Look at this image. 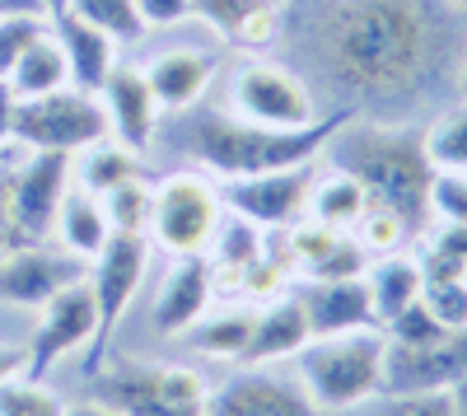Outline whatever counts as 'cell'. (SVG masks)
Listing matches in <instances>:
<instances>
[{"label":"cell","instance_id":"23","mask_svg":"<svg viewBox=\"0 0 467 416\" xmlns=\"http://www.w3.org/2000/svg\"><path fill=\"white\" fill-rule=\"evenodd\" d=\"M52 239H57L61 253H70L75 262H85V267H89V262L108 248V239H112V224L103 215V202L70 182V192H66V202L57 211V224H52Z\"/></svg>","mask_w":467,"mask_h":416},{"label":"cell","instance_id":"6","mask_svg":"<svg viewBox=\"0 0 467 416\" xmlns=\"http://www.w3.org/2000/svg\"><path fill=\"white\" fill-rule=\"evenodd\" d=\"M224 220L220 178L202 169H173L154 182L150 197V248L169 257H202Z\"/></svg>","mask_w":467,"mask_h":416},{"label":"cell","instance_id":"38","mask_svg":"<svg viewBox=\"0 0 467 416\" xmlns=\"http://www.w3.org/2000/svg\"><path fill=\"white\" fill-rule=\"evenodd\" d=\"M379 416H458L449 393H416V398H379Z\"/></svg>","mask_w":467,"mask_h":416},{"label":"cell","instance_id":"5","mask_svg":"<svg viewBox=\"0 0 467 416\" xmlns=\"http://www.w3.org/2000/svg\"><path fill=\"white\" fill-rule=\"evenodd\" d=\"M89 380V398L127 416H206L211 398L206 374L173 360H103Z\"/></svg>","mask_w":467,"mask_h":416},{"label":"cell","instance_id":"14","mask_svg":"<svg viewBox=\"0 0 467 416\" xmlns=\"http://www.w3.org/2000/svg\"><path fill=\"white\" fill-rule=\"evenodd\" d=\"M314 178H318V164L257 173V178H229V182H220V197H224V211L253 220L266 234H276V230H285V224L304 220Z\"/></svg>","mask_w":467,"mask_h":416},{"label":"cell","instance_id":"11","mask_svg":"<svg viewBox=\"0 0 467 416\" xmlns=\"http://www.w3.org/2000/svg\"><path fill=\"white\" fill-rule=\"evenodd\" d=\"M150 257H154V248H150L145 234H112L108 248L89 262L85 276H89L94 305H99V351H94V360H89L85 374H94L108 360L117 323L127 318V309L136 305V295H140V286L150 276Z\"/></svg>","mask_w":467,"mask_h":416},{"label":"cell","instance_id":"29","mask_svg":"<svg viewBox=\"0 0 467 416\" xmlns=\"http://www.w3.org/2000/svg\"><path fill=\"white\" fill-rule=\"evenodd\" d=\"M5 85L15 89V99H43V94H57V89L70 85L66 52H61V43H57L52 24H47V33L37 37V43L15 61V70H10V80H5Z\"/></svg>","mask_w":467,"mask_h":416},{"label":"cell","instance_id":"24","mask_svg":"<svg viewBox=\"0 0 467 416\" xmlns=\"http://www.w3.org/2000/svg\"><path fill=\"white\" fill-rule=\"evenodd\" d=\"M262 253H266V230H257V224L244 220V215L224 211L220 230H215V239H211V248H206L211 276H215V295L224 290V295L234 299V290H239L244 272L253 267Z\"/></svg>","mask_w":467,"mask_h":416},{"label":"cell","instance_id":"48","mask_svg":"<svg viewBox=\"0 0 467 416\" xmlns=\"http://www.w3.org/2000/svg\"><path fill=\"white\" fill-rule=\"evenodd\" d=\"M449 5H453L458 15H467V0H449Z\"/></svg>","mask_w":467,"mask_h":416},{"label":"cell","instance_id":"47","mask_svg":"<svg viewBox=\"0 0 467 416\" xmlns=\"http://www.w3.org/2000/svg\"><path fill=\"white\" fill-rule=\"evenodd\" d=\"M43 5H47V19H52V15H61V10H66V0H43Z\"/></svg>","mask_w":467,"mask_h":416},{"label":"cell","instance_id":"20","mask_svg":"<svg viewBox=\"0 0 467 416\" xmlns=\"http://www.w3.org/2000/svg\"><path fill=\"white\" fill-rule=\"evenodd\" d=\"M290 290L304 305V318H308V332L314 337H341V332L379 328L365 276H356V281H295Z\"/></svg>","mask_w":467,"mask_h":416},{"label":"cell","instance_id":"46","mask_svg":"<svg viewBox=\"0 0 467 416\" xmlns=\"http://www.w3.org/2000/svg\"><path fill=\"white\" fill-rule=\"evenodd\" d=\"M453 94H458V99H467V57H462V66H458V80H453Z\"/></svg>","mask_w":467,"mask_h":416},{"label":"cell","instance_id":"3","mask_svg":"<svg viewBox=\"0 0 467 416\" xmlns=\"http://www.w3.org/2000/svg\"><path fill=\"white\" fill-rule=\"evenodd\" d=\"M323 160L356 178L374 206L398 211L411 224L416 239L435 224V211H431L435 164H431V155H425V136L416 127L350 118L327 140Z\"/></svg>","mask_w":467,"mask_h":416},{"label":"cell","instance_id":"19","mask_svg":"<svg viewBox=\"0 0 467 416\" xmlns=\"http://www.w3.org/2000/svg\"><path fill=\"white\" fill-rule=\"evenodd\" d=\"M187 19L206 24L220 43L244 47L248 57H266L271 43H281L285 5L276 0H192Z\"/></svg>","mask_w":467,"mask_h":416},{"label":"cell","instance_id":"26","mask_svg":"<svg viewBox=\"0 0 467 416\" xmlns=\"http://www.w3.org/2000/svg\"><path fill=\"white\" fill-rule=\"evenodd\" d=\"M365 206H369V197H365V187L350 178V173H341V169H318V178H314V187H308V220H318V224H327V230H341V234H350L356 230V220L365 215Z\"/></svg>","mask_w":467,"mask_h":416},{"label":"cell","instance_id":"28","mask_svg":"<svg viewBox=\"0 0 467 416\" xmlns=\"http://www.w3.org/2000/svg\"><path fill=\"white\" fill-rule=\"evenodd\" d=\"M131 178H145V155H136V150H127L112 136L94 140L89 150L75 155V187H85V192H94V197L112 192V187H122Z\"/></svg>","mask_w":467,"mask_h":416},{"label":"cell","instance_id":"15","mask_svg":"<svg viewBox=\"0 0 467 416\" xmlns=\"http://www.w3.org/2000/svg\"><path fill=\"white\" fill-rule=\"evenodd\" d=\"M89 267L52 244H10L0 253V305L10 309H43L47 299L80 281Z\"/></svg>","mask_w":467,"mask_h":416},{"label":"cell","instance_id":"32","mask_svg":"<svg viewBox=\"0 0 467 416\" xmlns=\"http://www.w3.org/2000/svg\"><path fill=\"white\" fill-rule=\"evenodd\" d=\"M350 239H356L365 253H369V262L374 257H388V253H407L411 248V224L398 215V211H388V206H365V215L356 220V230H350Z\"/></svg>","mask_w":467,"mask_h":416},{"label":"cell","instance_id":"18","mask_svg":"<svg viewBox=\"0 0 467 416\" xmlns=\"http://www.w3.org/2000/svg\"><path fill=\"white\" fill-rule=\"evenodd\" d=\"M215 305V276H211V262L202 257H173V267L160 281V295H154V309L150 323L160 337H182L192 332Z\"/></svg>","mask_w":467,"mask_h":416},{"label":"cell","instance_id":"17","mask_svg":"<svg viewBox=\"0 0 467 416\" xmlns=\"http://www.w3.org/2000/svg\"><path fill=\"white\" fill-rule=\"evenodd\" d=\"M140 70H145L154 99H160V108H164V118H173V112H187V108L206 103L215 75H220V57L211 47L178 43V47L154 52Z\"/></svg>","mask_w":467,"mask_h":416},{"label":"cell","instance_id":"37","mask_svg":"<svg viewBox=\"0 0 467 416\" xmlns=\"http://www.w3.org/2000/svg\"><path fill=\"white\" fill-rule=\"evenodd\" d=\"M431 211H435V220L467 224V173H435Z\"/></svg>","mask_w":467,"mask_h":416},{"label":"cell","instance_id":"45","mask_svg":"<svg viewBox=\"0 0 467 416\" xmlns=\"http://www.w3.org/2000/svg\"><path fill=\"white\" fill-rule=\"evenodd\" d=\"M449 398H453V411H458V416H467V380H462V384H458Z\"/></svg>","mask_w":467,"mask_h":416},{"label":"cell","instance_id":"41","mask_svg":"<svg viewBox=\"0 0 467 416\" xmlns=\"http://www.w3.org/2000/svg\"><path fill=\"white\" fill-rule=\"evenodd\" d=\"M15 108H19V99H15V89L0 80V150L10 145V131H15Z\"/></svg>","mask_w":467,"mask_h":416},{"label":"cell","instance_id":"2","mask_svg":"<svg viewBox=\"0 0 467 416\" xmlns=\"http://www.w3.org/2000/svg\"><path fill=\"white\" fill-rule=\"evenodd\" d=\"M350 118H356L350 108H327L308 127H262L248 118H234V112L187 108V112H173V127H160V140H169L178 155H187L192 169L229 182V178H257V173L318 164L327 140Z\"/></svg>","mask_w":467,"mask_h":416},{"label":"cell","instance_id":"42","mask_svg":"<svg viewBox=\"0 0 467 416\" xmlns=\"http://www.w3.org/2000/svg\"><path fill=\"white\" fill-rule=\"evenodd\" d=\"M66 416H127V411H117L99 398H85V402H66Z\"/></svg>","mask_w":467,"mask_h":416},{"label":"cell","instance_id":"27","mask_svg":"<svg viewBox=\"0 0 467 416\" xmlns=\"http://www.w3.org/2000/svg\"><path fill=\"white\" fill-rule=\"evenodd\" d=\"M253 323H257V305H244V299H234L229 309L206 314L197 328H192V347H197L206 360H220V365L234 369V365L244 360V351H248Z\"/></svg>","mask_w":467,"mask_h":416},{"label":"cell","instance_id":"8","mask_svg":"<svg viewBox=\"0 0 467 416\" xmlns=\"http://www.w3.org/2000/svg\"><path fill=\"white\" fill-rule=\"evenodd\" d=\"M103 136H108V118H103L99 94L66 85V89L43 94V99H19L10 145L15 150H61V155H80V150H89Z\"/></svg>","mask_w":467,"mask_h":416},{"label":"cell","instance_id":"43","mask_svg":"<svg viewBox=\"0 0 467 416\" xmlns=\"http://www.w3.org/2000/svg\"><path fill=\"white\" fill-rule=\"evenodd\" d=\"M0 15H37V19H47V5L43 0H0Z\"/></svg>","mask_w":467,"mask_h":416},{"label":"cell","instance_id":"1","mask_svg":"<svg viewBox=\"0 0 467 416\" xmlns=\"http://www.w3.org/2000/svg\"><path fill=\"white\" fill-rule=\"evenodd\" d=\"M449 0H290L281 43H295V70L308 85L369 122H407L467 57ZM314 89V94H318Z\"/></svg>","mask_w":467,"mask_h":416},{"label":"cell","instance_id":"10","mask_svg":"<svg viewBox=\"0 0 467 416\" xmlns=\"http://www.w3.org/2000/svg\"><path fill=\"white\" fill-rule=\"evenodd\" d=\"M28 380H47V369L80 356L85 369L99 351V305H94V290H89V276L61 286L43 309H37V323H33V337H28Z\"/></svg>","mask_w":467,"mask_h":416},{"label":"cell","instance_id":"33","mask_svg":"<svg viewBox=\"0 0 467 416\" xmlns=\"http://www.w3.org/2000/svg\"><path fill=\"white\" fill-rule=\"evenodd\" d=\"M150 197H154L150 173L103 192L99 202H103V215L112 224V234H150Z\"/></svg>","mask_w":467,"mask_h":416},{"label":"cell","instance_id":"21","mask_svg":"<svg viewBox=\"0 0 467 416\" xmlns=\"http://www.w3.org/2000/svg\"><path fill=\"white\" fill-rule=\"evenodd\" d=\"M308 342H314V332H308L304 305L295 299V290H285L276 299H266V305H257V323H253L248 351L239 365H285Z\"/></svg>","mask_w":467,"mask_h":416},{"label":"cell","instance_id":"44","mask_svg":"<svg viewBox=\"0 0 467 416\" xmlns=\"http://www.w3.org/2000/svg\"><path fill=\"white\" fill-rule=\"evenodd\" d=\"M10 248V211H5V178H0V253Z\"/></svg>","mask_w":467,"mask_h":416},{"label":"cell","instance_id":"31","mask_svg":"<svg viewBox=\"0 0 467 416\" xmlns=\"http://www.w3.org/2000/svg\"><path fill=\"white\" fill-rule=\"evenodd\" d=\"M66 10L75 19H85L89 28L108 33L117 47H122V43H140V37L150 33L140 10H136V0H66Z\"/></svg>","mask_w":467,"mask_h":416},{"label":"cell","instance_id":"22","mask_svg":"<svg viewBox=\"0 0 467 416\" xmlns=\"http://www.w3.org/2000/svg\"><path fill=\"white\" fill-rule=\"evenodd\" d=\"M47 24H52L57 43H61V52H66L70 85H75V89H85V94H99L103 80H108V70L117 66V43H112L108 33L89 28L85 19H75L70 10L52 15Z\"/></svg>","mask_w":467,"mask_h":416},{"label":"cell","instance_id":"4","mask_svg":"<svg viewBox=\"0 0 467 416\" xmlns=\"http://www.w3.org/2000/svg\"><path fill=\"white\" fill-rule=\"evenodd\" d=\"M383 351H388L383 328L314 337V342L295 356V380L318 402L323 416L360 411V407L383 398Z\"/></svg>","mask_w":467,"mask_h":416},{"label":"cell","instance_id":"9","mask_svg":"<svg viewBox=\"0 0 467 416\" xmlns=\"http://www.w3.org/2000/svg\"><path fill=\"white\" fill-rule=\"evenodd\" d=\"M75 182V155L61 150H24L15 173H5L10 244H52L57 211Z\"/></svg>","mask_w":467,"mask_h":416},{"label":"cell","instance_id":"39","mask_svg":"<svg viewBox=\"0 0 467 416\" xmlns=\"http://www.w3.org/2000/svg\"><path fill=\"white\" fill-rule=\"evenodd\" d=\"M145 28H178L192 10V0H136Z\"/></svg>","mask_w":467,"mask_h":416},{"label":"cell","instance_id":"35","mask_svg":"<svg viewBox=\"0 0 467 416\" xmlns=\"http://www.w3.org/2000/svg\"><path fill=\"white\" fill-rule=\"evenodd\" d=\"M420 305L440 328H467V276H440L420 286Z\"/></svg>","mask_w":467,"mask_h":416},{"label":"cell","instance_id":"16","mask_svg":"<svg viewBox=\"0 0 467 416\" xmlns=\"http://www.w3.org/2000/svg\"><path fill=\"white\" fill-rule=\"evenodd\" d=\"M99 103H103V118H108V136L122 140L136 155H150L160 145V127H164V108L154 99L145 70L131 66V61H117L108 70V80L99 89Z\"/></svg>","mask_w":467,"mask_h":416},{"label":"cell","instance_id":"7","mask_svg":"<svg viewBox=\"0 0 467 416\" xmlns=\"http://www.w3.org/2000/svg\"><path fill=\"white\" fill-rule=\"evenodd\" d=\"M224 103L234 118H248L262 127H308L323 118L318 94L304 75L281 57H244L224 80Z\"/></svg>","mask_w":467,"mask_h":416},{"label":"cell","instance_id":"25","mask_svg":"<svg viewBox=\"0 0 467 416\" xmlns=\"http://www.w3.org/2000/svg\"><path fill=\"white\" fill-rule=\"evenodd\" d=\"M365 286H369V299H374V314H379V328L402 314L407 305H416L420 299V262L416 253H388V257H374L365 267Z\"/></svg>","mask_w":467,"mask_h":416},{"label":"cell","instance_id":"30","mask_svg":"<svg viewBox=\"0 0 467 416\" xmlns=\"http://www.w3.org/2000/svg\"><path fill=\"white\" fill-rule=\"evenodd\" d=\"M420 136L435 173H467V99L449 103Z\"/></svg>","mask_w":467,"mask_h":416},{"label":"cell","instance_id":"13","mask_svg":"<svg viewBox=\"0 0 467 416\" xmlns=\"http://www.w3.org/2000/svg\"><path fill=\"white\" fill-rule=\"evenodd\" d=\"M206 416H323L304 393L295 369L281 365H234L220 384H211Z\"/></svg>","mask_w":467,"mask_h":416},{"label":"cell","instance_id":"50","mask_svg":"<svg viewBox=\"0 0 467 416\" xmlns=\"http://www.w3.org/2000/svg\"><path fill=\"white\" fill-rule=\"evenodd\" d=\"M462 276H467V272H462Z\"/></svg>","mask_w":467,"mask_h":416},{"label":"cell","instance_id":"36","mask_svg":"<svg viewBox=\"0 0 467 416\" xmlns=\"http://www.w3.org/2000/svg\"><path fill=\"white\" fill-rule=\"evenodd\" d=\"M47 33V19L37 15H0V80H10L15 61Z\"/></svg>","mask_w":467,"mask_h":416},{"label":"cell","instance_id":"40","mask_svg":"<svg viewBox=\"0 0 467 416\" xmlns=\"http://www.w3.org/2000/svg\"><path fill=\"white\" fill-rule=\"evenodd\" d=\"M28 369V347H15V342H0V384L15 380V374Z\"/></svg>","mask_w":467,"mask_h":416},{"label":"cell","instance_id":"49","mask_svg":"<svg viewBox=\"0 0 467 416\" xmlns=\"http://www.w3.org/2000/svg\"><path fill=\"white\" fill-rule=\"evenodd\" d=\"M276 5H290V0H276Z\"/></svg>","mask_w":467,"mask_h":416},{"label":"cell","instance_id":"34","mask_svg":"<svg viewBox=\"0 0 467 416\" xmlns=\"http://www.w3.org/2000/svg\"><path fill=\"white\" fill-rule=\"evenodd\" d=\"M0 416H66V398L43 380L15 374V380L0 384Z\"/></svg>","mask_w":467,"mask_h":416},{"label":"cell","instance_id":"12","mask_svg":"<svg viewBox=\"0 0 467 416\" xmlns=\"http://www.w3.org/2000/svg\"><path fill=\"white\" fill-rule=\"evenodd\" d=\"M467 380V328H444L431 342H388L383 351V398L453 393Z\"/></svg>","mask_w":467,"mask_h":416}]
</instances>
